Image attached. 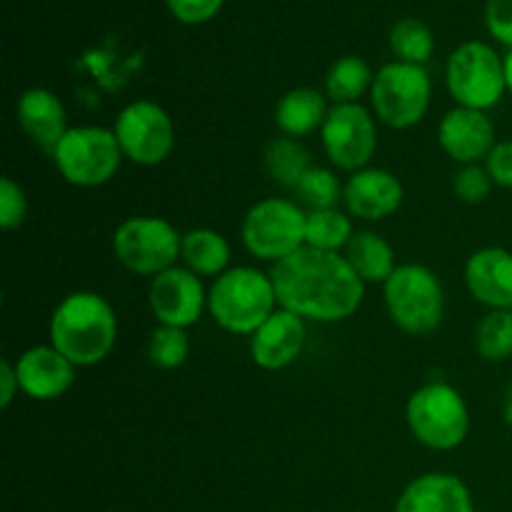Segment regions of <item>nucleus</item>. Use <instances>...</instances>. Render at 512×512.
I'll use <instances>...</instances> for the list:
<instances>
[{"instance_id": "obj_16", "label": "nucleus", "mask_w": 512, "mask_h": 512, "mask_svg": "<svg viewBox=\"0 0 512 512\" xmlns=\"http://www.w3.org/2000/svg\"><path fill=\"white\" fill-rule=\"evenodd\" d=\"M403 183L390 170L365 168L348 178L343 188V200L355 218L375 220L390 218L403 205Z\"/></svg>"}, {"instance_id": "obj_30", "label": "nucleus", "mask_w": 512, "mask_h": 512, "mask_svg": "<svg viewBox=\"0 0 512 512\" xmlns=\"http://www.w3.org/2000/svg\"><path fill=\"white\" fill-rule=\"evenodd\" d=\"M295 195H298L300 203L308 205L310 210H328L338 205L340 195H343V188H340L333 170L313 165V168L300 178L298 188H295Z\"/></svg>"}, {"instance_id": "obj_38", "label": "nucleus", "mask_w": 512, "mask_h": 512, "mask_svg": "<svg viewBox=\"0 0 512 512\" xmlns=\"http://www.w3.org/2000/svg\"><path fill=\"white\" fill-rule=\"evenodd\" d=\"M505 83H508V90L512 93V50H508V55H505Z\"/></svg>"}, {"instance_id": "obj_5", "label": "nucleus", "mask_w": 512, "mask_h": 512, "mask_svg": "<svg viewBox=\"0 0 512 512\" xmlns=\"http://www.w3.org/2000/svg\"><path fill=\"white\" fill-rule=\"evenodd\" d=\"M405 418L410 433L430 450H453L468 438V405L448 383H428L415 390L405 408Z\"/></svg>"}, {"instance_id": "obj_36", "label": "nucleus", "mask_w": 512, "mask_h": 512, "mask_svg": "<svg viewBox=\"0 0 512 512\" xmlns=\"http://www.w3.org/2000/svg\"><path fill=\"white\" fill-rule=\"evenodd\" d=\"M18 390H20V383H18V373H15V363L3 360V363H0V408L8 410Z\"/></svg>"}, {"instance_id": "obj_32", "label": "nucleus", "mask_w": 512, "mask_h": 512, "mask_svg": "<svg viewBox=\"0 0 512 512\" xmlns=\"http://www.w3.org/2000/svg\"><path fill=\"white\" fill-rule=\"evenodd\" d=\"M28 218V198H25V190L15 183L13 178L5 175L0 180V228L5 233L20 228Z\"/></svg>"}, {"instance_id": "obj_19", "label": "nucleus", "mask_w": 512, "mask_h": 512, "mask_svg": "<svg viewBox=\"0 0 512 512\" xmlns=\"http://www.w3.org/2000/svg\"><path fill=\"white\" fill-rule=\"evenodd\" d=\"M395 512H475V508L463 480L448 473H428L403 490Z\"/></svg>"}, {"instance_id": "obj_11", "label": "nucleus", "mask_w": 512, "mask_h": 512, "mask_svg": "<svg viewBox=\"0 0 512 512\" xmlns=\"http://www.w3.org/2000/svg\"><path fill=\"white\" fill-rule=\"evenodd\" d=\"M123 158L135 165H160L175 145V128L168 110L153 100L125 105L113 125Z\"/></svg>"}, {"instance_id": "obj_26", "label": "nucleus", "mask_w": 512, "mask_h": 512, "mask_svg": "<svg viewBox=\"0 0 512 512\" xmlns=\"http://www.w3.org/2000/svg\"><path fill=\"white\" fill-rule=\"evenodd\" d=\"M353 223L338 208L310 210L305 220V245L325 253H340V248H348L353 238Z\"/></svg>"}, {"instance_id": "obj_8", "label": "nucleus", "mask_w": 512, "mask_h": 512, "mask_svg": "<svg viewBox=\"0 0 512 512\" xmlns=\"http://www.w3.org/2000/svg\"><path fill=\"white\" fill-rule=\"evenodd\" d=\"M305 220L308 213L293 200L265 198L245 213L240 235L250 255L280 263L305 248Z\"/></svg>"}, {"instance_id": "obj_10", "label": "nucleus", "mask_w": 512, "mask_h": 512, "mask_svg": "<svg viewBox=\"0 0 512 512\" xmlns=\"http://www.w3.org/2000/svg\"><path fill=\"white\" fill-rule=\"evenodd\" d=\"M183 250V238L173 223L155 215H138L118 225L113 235V253L120 265L135 275H155L175 268Z\"/></svg>"}, {"instance_id": "obj_1", "label": "nucleus", "mask_w": 512, "mask_h": 512, "mask_svg": "<svg viewBox=\"0 0 512 512\" xmlns=\"http://www.w3.org/2000/svg\"><path fill=\"white\" fill-rule=\"evenodd\" d=\"M278 305L318 323H340L360 308L365 283L340 253L300 248L273 268Z\"/></svg>"}, {"instance_id": "obj_17", "label": "nucleus", "mask_w": 512, "mask_h": 512, "mask_svg": "<svg viewBox=\"0 0 512 512\" xmlns=\"http://www.w3.org/2000/svg\"><path fill=\"white\" fill-rule=\"evenodd\" d=\"M305 320L290 310H275L253 335H250V355L253 363L263 370H283L303 353Z\"/></svg>"}, {"instance_id": "obj_35", "label": "nucleus", "mask_w": 512, "mask_h": 512, "mask_svg": "<svg viewBox=\"0 0 512 512\" xmlns=\"http://www.w3.org/2000/svg\"><path fill=\"white\" fill-rule=\"evenodd\" d=\"M485 160H488L485 168H488L493 183L512 190V140H503V143L495 145Z\"/></svg>"}, {"instance_id": "obj_6", "label": "nucleus", "mask_w": 512, "mask_h": 512, "mask_svg": "<svg viewBox=\"0 0 512 512\" xmlns=\"http://www.w3.org/2000/svg\"><path fill=\"white\" fill-rule=\"evenodd\" d=\"M430 95H433V83L425 65L395 60L375 73L370 103L380 123L395 130H408L425 118Z\"/></svg>"}, {"instance_id": "obj_15", "label": "nucleus", "mask_w": 512, "mask_h": 512, "mask_svg": "<svg viewBox=\"0 0 512 512\" xmlns=\"http://www.w3.org/2000/svg\"><path fill=\"white\" fill-rule=\"evenodd\" d=\"M20 393L33 400L63 398L75 380V365L53 345H35L15 360Z\"/></svg>"}, {"instance_id": "obj_9", "label": "nucleus", "mask_w": 512, "mask_h": 512, "mask_svg": "<svg viewBox=\"0 0 512 512\" xmlns=\"http://www.w3.org/2000/svg\"><path fill=\"white\" fill-rule=\"evenodd\" d=\"M55 168L70 185L98 188L115 178L123 160L118 138L113 130L98 125L70 128L53 150Z\"/></svg>"}, {"instance_id": "obj_33", "label": "nucleus", "mask_w": 512, "mask_h": 512, "mask_svg": "<svg viewBox=\"0 0 512 512\" xmlns=\"http://www.w3.org/2000/svg\"><path fill=\"white\" fill-rule=\"evenodd\" d=\"M170 13L185 25H200L213 20L220 13L225 0H165Z\"/></svg>"}, {"instance_id": "obj_29", "label": "nucleus", "mask_w": 512, "mask_h": 512, "mask_svg": "<svg viewBox=\"0 0 512 512\" xmlns=\"http://www.w3.org/2000/svg\"><path fill=\"white\" fill-rule=\"evenodd\" d=\"M190 340L183 328L158 325L148 340V360L160 370H175L188 360Z\"/></svg>"}, {"instance_id": "obj_20", "label": "nucleus", "mask_w": 512, "mask_h": 512, "mask_svg": "<svg viewBox=\"0 0 512 512\" xmlns=\"http://www.w3.org/2000/svg\"><path fill=\"white\" fill-rule=\"evenodd\" d=\"M18 123L23 133L35 145L48 150L50 155H53L63 135L70 130L68 123H65L63 103H60L58 95L45 88H30L20 95Z\"/></svg>"}, {"instance_id": "obj_18", "label": "nucleus", "mask_w": 512, "mask_h": 512, "mask_svg": "<svg viewBox=\"0 0 512 512\" xmlns=\"http://www.w3.org/2000/svg\"><path fill=\"white\" fill-rule=\"evenodd\" d=\"M465 285L480 305L490 310H512V253L505 248H483L465 263Z\"/></svg>"}, {"instance_id": "obj_31", "label": "nucleus", "mask_w": 512, "mask_h": 512, "mask_svg": "<svg viewBox=\"0 0 512 512\" xmlns=\"http://www.w3.org/2000/svg\"><path fill=\"white\" fill-rule=\"evenodd\" d=\"M493 178H490L488 168H480L475 165H463L458 173L453 175V190L463 203L468 205H480L493 190Z\"/></svg>"}, {"instance_id": "obj_21", "label": "nucleus", "mask_w": 512, "mask_h": 512, "mask_svg": "<svg viewBox=\"0 0 512 512\" xmlns=\"http://www.w3.org/2000/svg\"><path fill=\"white\" fill-rule=\"evenodd\" d=\"M325 95L315 88H295L278 100L275 108V125L288 138H303L323 128L328 118Z\"/></svg>"}, {"instance_id": "obj_37", "label": "nucleus", "mask_w": 512, "mask_h": 512, "mask_svg": "<svg viewBox=\"0 0 512 512\" xmlns=\"http://www.w3.org/2000/svg\"><path fill=\"white\" fill-rule=\"evenodd\" d=\"M503 418H505V423L512 428V383H510L508 393H505V400H503Z\"/></svg>"}, {"instance_id": "obj_2", "label": "nucleus", "mask_w": 512, "mask_h": 512, "mask_svg": "<svg viewBox=\"0 0 512 512\" xmlns=\"http://www.w3.org/2000/svg\"><path fill=\"white\" fill-rule=\"evenodd\" d=\"M118 338V318L103 295L78 290L58 303L50 315V345L75 368H88L108 358Z\"/></svg>"}, {"instance_id": "obj_14", "label": "nucleus", "mask_w": 512, "mask_h": 512, "mask_svg": "<svg viewBox=\"0 0 512 512\" xmlns=\"http://www.w3.org/2000/svg\"><path fill=\"white\" fill-rule=\"evenodd\" d=\"M440 145L460 165H475L495 148V125L485 110L453 108L438 128Z\"/></svg>"}, {"instance_id": "obj_28", "label": "nucleus", "mask_w": 512, "mask_h": 512, "mask_svg": "<svg viewBox=\"0 0 512 512\" xmlns=\"http://www.w3.org/2000/svg\"><path fill=\"white\" fill-rule=\"evenodd\" d=\"M475 348L490 363L512 358V310H490L475 328Z\"/></svg>"}, {"instance_id": "obj_27", "label": "nucleus", "mask_w": 512, "mask_h": 512, "mask_svg": "<svg viewBox=\"0 0 512 512\" xmlns=\"http://www.w3.org/2000/svg\"><path fill=\"white\" fill-rule=\"evenodd\" d=\"M390 48L400 63L425 65L433 58L435 38L433 30L418 18H403L390 30Z\"/></svg>"}, {"instance_id": "obj_24", "label": "nucleus", "mask_w": 512, "mask_h": 512, "mask_svg": "<svg viewBox=\"0 0 512 512\" xmlns=\"http://www.w3.org/2000/svg\"><path fill=\"white\" fill-rule=\"evenodd\" d=\"M373 78L375 75L370 73V65L363 58L345 55L330 65L328 75H325V95L335 105L358 103L360 95L373 88Z\"/></svg>"}, {"instance_id": "obj_22", "label": "nucleus", "mask_w": 512, "mask_h": 512, "mask_svg": "<svg viewBox=\"0 0 512 512\" xmlns=\"http://www.w3.org/2000/svg\"><path fill=\"white\" fill-rule=\"evenodd\" d=\"M345 260L353 265L363 283H388L390 275L398 270L390 243L373 230H360L350 238Z\"/></svg>"}, {"instance_id": "obj_4", "label": "nucleus", "mask_w": 512, "mask_h": 512, "mask_svg": "<svg viewBox=\"0 0 512 512\" xmlns=\"http://www.w3.org/2000/svg\"><path fill=\"white\" fill-rule=\"evenodd\" d=\"M385 308L405 333H433L443 323L445 313V295L438 275L418 263L398 265L385 283Z\"/></svg>"}, {"instance_id": "obj_34", "label": "nucleus", "mask_w": 512, "mask_h": 512, "mask_svg": "<svg viewBox=\"0 0 512 512\" xmlns=\"http://www.w3.org/2000/svg\"><path fill=\"white\" fill-rule=\"evenodd\" d=\"M485 25L495 40H500L512 50V0H488Z\"/></svg>"}, {"instance_id": "obj_3", "label": "nucleus", "mask_w": 512, "mask_h": 512, "mask_svg": "<svg viewBox=\"0 0 512 512\" xmlns=\"http://www.w3.org/2000/svg\"><path fill=\"white\" fill-rule=\"evenodd\" d=\"M275 305L273 278L248 265L225 270L208 293L210 315L233 335H253L275 313Z\"/></svg>"}, {"instance_id": "obj_23", "label": "nucleus", "mask_w": 512, "mask_h": 512, "mask_svg": "<svg viewBox=\"0 0 512 512\" xmlns=\"http://www.w3.org/2000/svg\"><path fill=\"white\" fill-rule=\"evenodd\" d=\"M185 268L193 270L200 278H215L228 270L230 245L220 233L210 228H195L183 235V250H180Z\"/></svg>"}, {"instance_id": "obj_7", "label": "nucleus", "mask_w": 512, "mask_h": 512, "mask_svg": "<svg viewBox=\"0 0 512 512\" xmlns=\"http://www.w3.org/2000/svg\"><path fill=\"white\" fill-rule=\"evenodd\" d=\"M448 90L460 108L485 110L503 100L508 83H505V60L490 48L488 43L470 40L453 50L448 58Z\"/></svg>"}, {"instance_id": "obj_25", "label": "nucleus", "mask_w": 512, "mask_h": 512, "mask_svg": "<svg viewBox=\"0 0 512 512\" xmlns=\"http://www.w3.org/2000/svg\"><path fill=\"white\" fill-rule=\"evenodd\" d=\"M310 168H313V165H310V153L300 140L285 135V138L270 140L268 148H265V170H268L270 178L278 185H283V188H298L300 178H303Z\"/></svg>"}, {"instance_id": "obj_13", "label": "nucleus", "mask_w": 512, "mask_h": 512, "mask_svg": "<svg viewBox=\"0 0 512 512\" xmlns=\"http://www.w3.org/2000/svg\"><path fill=\"white\" fill-rule=\"evenodd\" d=\"M148 303L160 325L170 328H190L200 320L208 295L203 280L188 268H170L155 275L148 290Z\"/></svg>"}, {"instance_id": "obj_12", "label": "nucleus", "mask_w": 512, "mask_h": 512, "mask_svg": "<svg viewBox=\"0 0 512 512\" xmlns=\"http://www.w3.org/2000/svg\"><path fill=\"white\" fill-rule=\"evenodd\" d=\"M320 138L335 168L358 173L368 168L378 150V125L360 103L333 105L320 128Z\"/></svg>"}]
</instances>
